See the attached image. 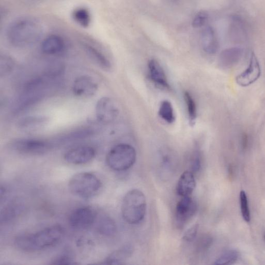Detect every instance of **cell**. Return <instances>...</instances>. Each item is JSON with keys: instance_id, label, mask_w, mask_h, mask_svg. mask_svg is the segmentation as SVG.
Masks as SVG:
<instances>
[{"instance_id": "obj_1", "label": "cell", "mask_w": 265, "mask_h": 265, "mask_svg": "<svg viewBox=\"0 0 265 265\" xmlns=\"http://www.w3.org/2000/svg\"><path fill=\"white\" fill-rule=\"evenodd\" d=\"M43 26L36 19L28 17L12 21L8 26L6 36L13 46L26 48L34 45L43 35Z\"/></svg>"}, {"instance_id": "obj_2", "label": "cell", "mask_w": 265, "mask_h": 265, "mask_svg": "<svg viewBox=\"0 0 265 265\" xmlns=\"http://www.w3.org/2000/svg\"><path fill=\"white\" fill-rule=\"evenodd\" d=\"M64 235L63 227L60 225H55L34 233L18 236L15 239L14 243L17 248L25 252H36L57 245L62 239Z\"/></svg>"}, {"instance_id": "obj_3", "label": "cell", "mask_w": 265, "mask_h": 265, "mask_svg": "<svg viewBox=\"0 0 265 265\" xmlns=\"http://www.w3.org/2000/svg\"><path fill=\"white\" fill-rule=\"evenodd\" d=\"M52 81L44 75L27 82L15 102L13 112H21L42 100L47 94L49 85Z\"/></svg>"}, {"instance_id": "obj_4", "label": "cell", "mask_w": 265, "mask_h": 265, "mask_svg": "<svg viewBox=\"0 0 265 265\" xmlns=\"http://www.w3.org/2000/svg\"><path fill=\"white\" fill-rule=\"evenodd\" d=\"M146 209V199L141 191L134 189L125 194L121 206L122 216L125 222L130 225L138 224L144 220Z\"/></svg>"}, {"instance_id": "obj_5", "label": "cell", "mask_w": 265, "mask_h": 265, "mask_svg": "<svg viewBox=\"0 0 265 265\" xmlns=\"http://www.w3.org/2000/svg\"><path fill=\"white\" fill-rule=\"evenodd\" d=\"M71 193L81 199H90L99 193L102 184L95 175L89 172H81L74 175L68 183Z\"/></svg>"}, {"instance_id": "obj_6", "label": "cell", "mask_w": 265, "mask_h": 265, "mask_svg": "<svg viewBox=\"0 0 265 265\" xmlns=\"http://www.w3.org/2000/svg\"><path fill=\"white\" fill-rule=\"evenodd\" d=\"M135 149L130 144H120L108 152L106 163L109 168L117 172L129 170L136 160Z\"/></svg>"}, {"instance_id": "obj_7", "label": "cell", "mask_w": 265, "mask_h": 265, "mask_svg": "<svg viewBox=\"0 0 265 265\" xmlns=\"http://www.w3.org/2000/svg\"><path fill=\"white\" fill-rule=\"evenodd\" d=\"M55 146L52 140L36 138H19L11 142L9 148L20 154L39 156L45 154Z\"/></svg>"}, {"instance_id": "obj_8", "label": "cell", "mask_w": 265, "mask_h": 265, "mask_svg": "<svg viewBox=\"0 0 265 265\" xmlns=\"http://www.w3.org/2000/svg\"><path fill=\"white\" fill-rule=\"evenodd\" d=\"M96 214L93 208L84 206L77 208L68 219V224L74 230L82 231L92 227L95 222Z\"/></svg>"}, {"instance_id": "obj_9", "label": "cell", "mask_w": 265, "mask_h": 265, "mask_svg": "<svg viewBox=\"0 0 265 265\" xmlns=\"http://www.w3.org/2000/svg\"><path fill=\"white\" fill-rule=\"evenodd\" d=\"M120 110L117 102L109 97H103L97 102L95 115L97 120L104 124L112 123L119 116Z\"/></svg>"}, {"instance_id": "obj_10", "label": "cell", "mask_w": 265, "mask_h": 265, "mask_svg": "<svg viewBox=\"0 0 265 265\" xmlns=\"http://www.w3.org/2000/svg\"><path fill=\"white\" fill-rule=\"evenodd\" d=\"M197 203L190 197H183L176 208V222L179 229H183L197 211Z\"/></svg>"}, {"instance_id": "obj_11", "label": "cell", "mask_w": 265, "mask_h": 265, "mask_svg": "<svg viewBox=\"0 0 265 265\" xmlns=\"http://www.w3.org/2000/svg\"><path fill=\"white\" fill-rule=\"evenodd\" d=\"M261 75V68L256 54H251L249 66L244 72L237 76L236 81L240 86L246 87L253 84Z\"/></svg>"}, {"instance_id": "obj_12", "label": "cell", "mask_w": 265, "mask_h": 265, "mask_svg": "<svg viewBox=\"0 0 265 265\" xmlns=\"http://www.w3.org/2000/svg\"><path fill=\"white\" fill-rule=\"evenodd\" d=\"M95 149L90 146L77 147L69 150L64 155V160L69 164L82 165L91 162L95 157Z\"/></svg>"}, {"instance_id": "obj_13", "label": "cell", "mask_w": 265, "mask_h": 265, "mask_svg": "<svg viewBox=\"0 0 265 265\" xmlns=\"http://www.w3.org/2000/svg\"><path fill=\"white\" fill-rule=\"evenodd\" d=\"M98 89V86L95 80L89 76H81L74 81L72 91L73 93L80 97L93 96Z\"/></svg>"}, {"instance_id": "obj_14", "label": "cell", "mask_w": 265, "mask_h": 265, "mask_svg": "<svg viewBox=\"0 0 265 265\" xmlns=\"http://www.w3.org/2000/svg\"><path fill=\"white\" fill-rule=\"evenodd\" d=\"M150 79L157 86L165 90H170L171 86L163 67L156 59L149 60L148 64Z\"/></svg>"}, {"instance_id": "obj_15", "label": "cell", "mask_w": 265, "mask_h": 265, "mask_svg": "<svg viewBox=\"0 0 265 265\" xmlns=\"http://www.w3.org/2000/svg\"><path fill=\"white\" fill-rule=\"evenodd\" d=\"M65 39L60 35L52 34L48 35L41 41V51L47 55H58L66 49Z\"/></svg>"}, {"instance_id": "obj_16", "label": "cell", "mask_w": 265, "mask_h": 265, "mask_svg": "<svg viewBox=\"0 0 265 265\" xmlns=\"http://www.w3.org/2000/svg\"><path fill=\"white\" fill-rule=\"evenodd\" d=\"M94 131L92 129L83 128L77 129L52 139L55 146H60L73 142L82 140L93 136Z\"/></svg>"}, {"instance_id": "obj_17", "label": "cell", "mask_w": 265, "mask_h": 265, "mask_svg": "<svg viewBox=\"0 0 265 265\" xmlns=\"http://www.w3.org/2000/svg\"><path fill=\"white\" fill-rule=\"evenodd\" d=\"M48 122V118L43 116H27L17 123V128L27 133H33L44 128Z\"/></svg>"}, {"instance_id": "obj_18", "label": "cell", "mask_w": 265, "mask_h": 265, "mask_svg": "<svg viewBox=\"0 0 265 265\" xmlns=\"http://www.w3.org/2000/svg\"><path fill=\"white\" fill-rule=\"evenodd\" d=\"M82 47L90 59L101 68L106 71L112 68V63L108 57L99 48L86 43L82 44Z\"/></svg>"}, {"instance_id": "obj_19", "label": "cell", "mask_w": 265, "mask_h": 265, "mask_svg": "<svg viewBox=\"0 0 265 265\" xmlns=\"http://www.w3.org/2000/svg\"><path fill=\"white\" fill-rule=\"evenodd\" d=\"M196 187V180L192 172L186 171L180 176L177 186V192L181 197H190Z\"/></svg>"}, {"instance_id": "obj_20", "label": "cell", "mask_w": 265, "mask_h": 265, "mask_svg": "<svg viewBox=\"0 0 265 265\" xmlns=\"http://www.w3.org/2000/svg\"><path fill=\"white\" fill-rule=\"evenodd\" d=\"M201 43L203 50L209 54L216 53L219 49V41L213 27L207 26L201 34Z\"/></svg>"}, {"instance_id": "obj_21", "label": "cell", "mask_w": 265, "mask_h": 265, "mask_svg": "<svg viewBox=\"0 0 265 265\" xmlns=\"http://www.w3.org/2000/svg\"><path fill=\"white\" fill-rule=\"evenodd\" d=\"M23 207L20 202H12L6 205L1 212V224H5L16 219L23 211Z\"/></svg>"}, {"instance_id": "obj_22", "label": "cell", "mask_w": 265, "mask_h": 265, "mask_svg": "<svg viewBox=\"0 0 265 265\" xmlns=\"http://www.w3.org/2000/svg\"><path fill=\"white\" fill-rule=\"evenodd\" d=\"M133 253V248L126 245L109 255L102 263L104 265H121L129 258Z\"/></svg>"}, {"instance_id": "obj_23", "label": "cell", "mask_w": 265, "mask_h": 265, "mask_svg": "<svg viewBox=\"0 0 265 265\" xmlns=\"http://www.w3.org/2000/svg\"><path fill=\"white\" fill-rule=\"evenodd\" d=\"M242 50L239 48H232L223 51L219 57L220 64L224 67H229L239 61Z\"/></svg>"}, {"instance_id": "obj_24", "label": "cell", "mask_w": 265, "mask_h": 265, "mask_svg": "<svg viewBox=\"0 0 265 265\" xmlns=\"http://www.w3.org/2000/svg\"><path fill=\"white\" fill-rule=\"evenodd\" d=\"M97 232L105 236L114 235L117 231V227L115 221L110 217L104 216L97 223Z\"/></svg>"}, {"instance_id": "obj_25", "label": "cell", "mask_w": 265, "mask_h": 265, "mask_svg": "<svg viewBox=\"0 0 265 265\" xmlns=\"http://www.w3.org/2000/svg\"><path fill=\"white\" fill-rule=\"evenodd\" d=\"M72 18L77 24L85 28L88 27L92 21L90 11L83 7L75 9L72 12Z\"/></svg>"}, {"instance_id": "obj_26", "label": "cell", "mask_w": 265, "mask_h": 265, "mask_svg": "<svg viewBox=\"0 0 265 265\" xmlns=\"http://www.w3.org/2000/svg\"><path fill=\"white\" fill-rule=\"evenodd\" d=\"M158 114L159 117L167 123L173 124L176 120L173 106L168 100H164L160 103Z\"/></svg>"}, {"instance_id": "obj_27", "label": "cell", "mask_w": 265, "mask_h": 265, "mask_svg": "<svg viewBox=\"0 0 265 265\" xmlns=\"http://www.w3.org/2000/svg\"><path fill=\"white\" fill-rule=\"evenodd\" d=\"M184 97L190 123L192 125H193L196 121L198 115L196 102H195L192 94L188 91L184 92Z\"/></svg>"}, {"instance_id": "obj_28", "label": "cell", "mask_w": 265, "mask_h": 265, "mask_svg": "<svg viewBox=\"0 0 265 265\" xmlns=\"http://www.w3.org/2000/svg\"><path fill=\"white\" fill-rule=\"evenodd\" d=\"M15 66V62L6 54L1 55L0 57V76H5L10 73Z\"/></svg>"}, {"instance_id": "obj_29", "label": "cell", "mask_w": 265, "mask_h": 265, "mask_svg": "<svg viewBox=\"0 0 265 265\" xmlns=\"http://www.w3.org/2000/svg\"><path fill=\"white\" fill-rule=\"evenodd\" d=\"M239 258V254L235 250H231L223 254L215 262V265H229L236 262Z\"/></svg>"}, {"instance_id": "obj_30", "label": "cell", "mask_w": 265, "mask_h": 265, "mask_svg": "<svg viewBox=\"0 0 265 265\" xmlns=\"http://www.w3.org/2000/svg\"><path fill=\"white\" fill-rule=\"evenodd\" d=\"M79 263L77 262L75 258L70 254L68 253H63L57 257L53 258L49 264L52 265H77Z\"/></svg>"}, {"instance_id": "obj_31", "label": "cell", "mask_w": 265, "mask_h": 265, "mask_svg": "<svg viewBox=\"0 0 265 265\" xmlns=\"http://www.w3.org/2000/svg\"><path fill=\"white\" fill-rule=\"evenodd\" d=\"M240 202L243 218L247 222H249L250 221L251 217L248 199L245 192L243 191H242L240 194Z\"/></svg>"}, {"instance_id": "obj_32", "label": "cell", "mask_w": 265, "mask_h": 265, "mask_svg": "<svg viewBox=\"0 0 265 265\" xmlns=\"http://www.w3.org/2000/svg\"><path fill=\"white\" fill-rule=\"evenodd\" d=\"M208 18V14L207 12L205 11H200L195 16L192 22V26L194 28H199L206 24Z\"/></svg>"}, {"instance_id": "obj_33", "label": "cell", "mask_w": 265, "mask_h": 265, "mask_svg": "<svg viewBox=\"0 0 265 265\" xmlns=\"http://www.w3.org/2000/svg\"><path fill=\"white\" fill-rule=\"evenodd\" d=\"M201 167V157L198 149L195 150L191 159V169L193 173L200 171Z\"/></svg>"}, {"instance_id": "obj_34", "label": "cell", "mask_w": 265, "mask_h": 265, "mask_svg": "<svg viewBox=\"0 0 265 265\" xmlns=\"http://www.w3.org/2000/svg\"><path fill=\"white\" fill-rule=\"evenodd\" d=\"M199 229V225L196 224L188 229L184 235L183 239L184 241L188 243L192 242L195 239H196Z\"/></svg>"}, {"instance_id": "obj_35", "label": "cell", "mask_w": 265, "mask_h": 265, "mask_svg": "<svg viewBox=\"0 0 265 265\" xmlns=\"http://www.w3.org/2000/svg\"></svg>"}, {"instance_id": "obj_36", "label": "cell", "mask_w": 265, "mask_h": 265, "mask_svg": "<svg viewBox=\"0 0 265 265\" xmlns=\"http://www.w3.org/2000/svg\"><path fill=\"white\" fill-rule=\"evenodd\" d=\"M174 1H176V0H174Z\"/></svg>"}]
</instances>
